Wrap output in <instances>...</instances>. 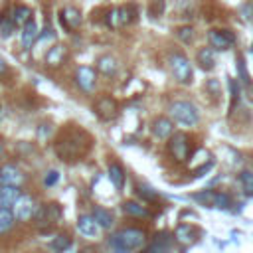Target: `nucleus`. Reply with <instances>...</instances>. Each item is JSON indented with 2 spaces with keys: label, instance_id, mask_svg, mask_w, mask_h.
<instances>
[{
  "label": "nucleus",
  "instance_id": "1",
  "mask_svg": "<svg viewBox=\"0 0 253 253\" xmlns=\"http://www.w3.org/2000/svg\"><path fill=\"white\" fill-rule=\"evenodd\" d=\"M91 144H93V138L89 132H85L77 125H67L57 134V138L53 142V150L57 152V156L61 160H75V158L87 154Z\"/></svg>",
  "mask_w": 253,
  "mask_h": 253
},
{
  "label": "nucleus",
  "instance_id": "2",
  "mask_svg": "<svg viewBox=\"0 0 253 253\" xmlns=\"http://www.w3.org/2000/svg\"><path fill=\"white\" fill-rule=\"evenodd\" d=\"M148 239V231L140 225H126L113 231L107 237V247L111 253H134L144 247Z\"/></svg>",
  "mask_w": 253,
  "mask_h": 253
},
{
  "label": "nucleus",
  "instance_id": "3",
  "mask_svg": "<svg viewBox=\"0 0 253 253\" xmlns=\"http://www.w3.org/2000/svg\"><path fill=\"white\" fill-rule=\"evenodd\" d=\"M168 117L182 125V126H194L200 123V111L198 107L188 99H176L168 103Z\"/></svg>",
  "mask_w": 253,
  "mask_h": 253
},
{
  "label": "nucleus",
  "instance_id": "4",
  "mask_svg": "<svg viewBox=\"0 0 253 253\" xmlns=\"http://www.w3.org/2000/svg\"><path fill=\"white\" fill-rule=\"evenodd\" d=\"M166 61H168V69H170L172 77L178 83H184V85L192 83V79H194V67H192L190 59L186 57V53H182V51H170L168 57H166Z\"/></svg>",
  "mask_w": 253,
  "mask_h": 253
},
{
  "label": "nucleus",
  "instance_id": "5",
  "mask_svg": "<svg viewBox=\"0 0 253 253\" xmlns=\"http://www.w3.org/2000/svg\"><path fill=\"white\" fill-rule=\"evenodd\" d=\"M138 20V6L134 2H126L119 8H113L107 12L105 22L111 28H119V26H130Z\"/></svg>",
  "mask_w": 253,
  "mask_h": 253
},
{
  "label": "nucleus",
  "instance_id": "6",
  "mask_svg": "<svg viewBox=\"0 0 253 253\" xmlns=\"http://www.w3.org/2000/svg\"><path fill=\"white\" fill-rule=\"evenodd\" d=\"M168 154L176 162H186L192 156L190 134H186V132H172V136L168 138Z\"/></svg>",
  "mask_w": 253,
  "mask_h": 253
},
{
  "label": "nucleus",
  "instance_id": "7",
  "mask_svg": "<svg viewBox=\"0 0 253 253\" xmlns=\"http://www.w3.org/2000/svg\"><path fill=\"white\" fill-rule=\"evenodd\" d=\"M206 38H208L210 47H213L215 51H225V49H229L237 43L235 32L227 30V28H210Z\"/></svg>",
  "mask_w": 253,
  "mask_h": 253
},
{
  "label": "nucleus",
  "instance_id": "8",
  "mask_svg": "<svg viewBox=\"0 0 253 253\" xmlns=\"http://www.w3.org/2000/svg\"><path fill=\"white\" fill-rule=\"evenodd\" d=\"M59 217H61V208H59V204H55V202L38 204L36 210H34V215H32V219L36 221V225L42 227V229H45V227L57 223Z\"/></svg>",
  "mask_w": 253,
  "mask_h": 253
},
{
  "label": "nucleus",
  "instance_id": "9",
  "mask_svg": "<svg viewBox=\"0 0 253 253\" xmlns=\"http://www.w3.org/2000/svg\"><path fill=\"white\" fill-rule=\"evenodd\" d=\"M93 111L101 121H113L119 115V103L111 95H99L93 101Z\"/></svg>",
  "mask_w": 253,
  "mask_h": 253
},
{
  "label": "nucleus",
  "instance_id": "10",
  "mask_svg": "<svg viewBox=\"0 0 253 253\" xmlns=\"http://www.w3.org/2000/svg\"><path fill=\"white\" fill-rule=\"evenodd\" d=\"M73 81H75V85L81 93H93L95 87H97V71L89 65H79L75 69Z\"/></svg>",
  "mask_w": 253,
  "mask_h": 253
},
{
  "label": "nucleus",
  "instance_id": "11",
  "mask_svg": "<svg viewBox=\"0 0 253 253\" xmlns=\"http://www.w3.org/2000/svg\"><path fill=\"white\" fill-rule=\"evenodd\" d=\"M172 235H174V239H176L178 243H182L184 247H190V245H194V243L200 241V229H198L194 223H188V221L178 223Z\"/></svg>",
  "mask_w": 253,
  "mask_h": 253
},
{
  "label": "nucleus",
  "instance_id": "12",
  "mask_svg": "<svg viewBox=\"0 0 253 253\" xmlns=\"http://www.w3.org/2000/svg\"><path fill=\"white\" fill-rule=\"evenodd\" d=\"M24 182H26V174L20 170L18 164L4 162L0 166V184H6V186H22Z\"/></svg>",
  "mask_w": 253,
  "mask_h": 253
},
{
  "label": "nucleus",
  "instance_id": "13",
  "mask_svg": "<svg viewBox=\"0 0 253 253\" xmlns=\"http://www.w3.org/2000/svg\"><path fill=\"white\" fill-rule=\"evenodd\" d=\"M59 22L67 32H71V30H77L83 24V14H81V10L77 6L67 4V6H63L59 10Z\"/></svg>",
  "mask_w": 253,
  "mask_h": 253
},
{
  "label": "nucleus",
  "instance_id": "14",
  "mask_svg": "<svg viewBox=\"0 0 253 253\" xmlns=\"http://www.w3.org/2000/svg\"><path fill=\"white\" fill-rule=\"evenodd\" d=\"M36 202L30 194H20V198L16 200V204L12 206L14 208V217L18 221H30L32 215H34V210H36Z\"/></svg>",
  "mask_w": 253,
  "mask_h": 253
},
{
  "label": "nucleus",
  "instance_id": "15",
  "mask_svg": "<svg viewBox=\"0 0 253 253\" xmlns=\"http://www.w3.org/2000/svg\"><path fill=\"white\" fill-rule=\"evenodd\" d=\"M150 132L158 138V140H168L174 132V121L166 115H160V117H154L152 123H150Z\"/></svg>",
  "mask_w": 253,
  "mask_h": 253
},
{
  "label": "nucleus",
  "instance_id": "16",
  "mask_svg": "<svg viewBox=\"0 0 253 253\" xmlns=\"http://www.w3.org/2000/svg\"><path fill=\"white\" fill-rule=\"evenodd\" d=\"M172 239H174L172 233H168V231H158V233H154L150 245L142 249V253H168L170 247H172Z\"/></svg>",
  "mask_w": 253,
  "mask_h": 253
},
{
  "label": "nucleus",
  "instance_id": "17",
  "mask_svg": "<svg viewBox=\"0 0 253 253\" xmlns=\"http://www.w3.org/2000/svg\"><path fill=\"white\" fill-rule=\"evenodd\" d=\"M65 59H67V45L63 43H53L43 55V63L47 67H59L65 63Z\"/></svg>",
  "mask_w": 253,
  "mask_h": 253
},
{
  "label": "nucleus",
  "instance_id": "18",
  "mask_svg": "<svg viewBox=\"0 0 253 253\" xmlns=\"http://www.w3.org/2000/svg\"><path fill=\"white\" fill-rule=\"evenodd\" d=\"M196 63H198L200 69H204V71H211V69L215 67V63H217L215 49L210 47V45L200 47V49L196 51Z\"/></svg>",
  "mask_w": 253,
  "mask_h": 253
},
{
  "label": "nucleus",
  "instance_id": "19",
  "mask_svg": "<svg viewBox=\"0 0 253 253\" xmlns=\"http://www.w3.org/2000/svg\"><path fill=\"white\" fill-rule=\"evenodd\" d=\"M107 174H109V180H111V184L115 186V190L121 192L123 186H125V180H126V170H125V166H123L119 160H111L109 166H107Z\"/></svg>",
  "mask_w": 253,
  "mask_h": 253
},
{
  "label": "nucleus",
  "instance_id": "20",
  "mask_svg": "<svg viewBox=\"0 0 253 253\" xmlns=\"http://www.w3.org/2000/svg\"><path fill=\"white\" fill-rule=\"evenodd\" d=\"M91 215H93V219L97 221V225H99L101 229L109 231V229L115 227V213H113L109 208H105V206H93Z\"/></svg>",
  "mask_w": 253,
  "mask_h": 253
},
{
  "label": "nucleus",
  "instance_id": "21",
  "mask_svg": "<svg viewBox=\"0 0 253 253\" xmlns=\"http://www.w3.org/2000/svg\"><path fill=\"white\" fill-rule=\"evenodd\" d=\"M123 213L128 215V217H134V219H146L150 217V210L146 206H142L138 200H125L123 206H121Z\"/></svg>",
  "mask_w": 253,
  "mask_h": 253
},
{
  "label": "nucleus",
  "instance_id": "22",
  "mask_svg": "<svg viewBox=\"0 0 253 253\" xmlns=\"http://www.w3.org/2000/svg\"><path fill=\"white\" fill-rule=\"evenodd\" d=\"M97 71L105 77H115L119 71V59L113 53H103L97 59Z\"/></svg>",
  "mask_w": 253,
  "mask_h": 253
},
{
  "label": "nucleus",
  "instance_id": "23",
  "mask_svg": "<svg viewBox=\"0 0 253 253\" xmlns=\"http://www.w3.org/2000/svg\"><path fill=\"white\" fill-rule=\"evenodd\" d=\"M77 229L83 237H97L99 235V225L91 213H81L77 217Z\"/></svg>",
  "mask_w": 253,
  "mask_h": 253
},
{
  "label": "nucleus",
  "instance_id": "24",
  "mask_svg": "<svg viewBox=\"0 0 253 253\" xmlns=\"http://www.w3.org/2000/svg\"><path fill=\"white\" fill-rule=\"evenodd\" d=\"M38 24L34 20H28L24 26H22V32H20V43H22V49H30L34 45V42L38 40Z\"/></svg>",
  "mask_w": 253,
  "mask_h": 253
},
{
  "label": "nucleus",
  "instance_id": "25",
  "mask_svg": "<svg viewBox=\"0 0 253 253\" xmlns=\"http://www.w3.org/2000/svg\"><path fill=\"white\" fill-rule=\"evenodd\" d=\"M20 194H22L20 186L0 184V208H12L16 204V200L20 198Z\"/></svg>",
  "mask_w": 253,
  "mask_h": 253
},
{
  "label": "nucleus",
  "instance_id": "26",
  "mask_svg": "<svg viewBox=\"0 0 253 253\" xmlns=\"http://www.w3.org/2000/svg\"><path fill=\"white\" fill-rule=\"evenodd\" d=\"M71 245H73V237L67 233H55L53 239L47 243V247L53 253H65L67 249H71Z\"/></svg>",
  "mask_w": 253,
  "mask_h": 253
},
{
  "label": "nucleus",
  "instance_id": "27",
  "mask_svg": "<svg viewBox=\"0 0 253 253\" xmlns=\"http://www.w3.org/2000/svg\"><path fill=\"white\" fill-rule=\"evenodd\" d=\"M134 192H136V196L142 198L144 202H156V200L160 198V194L156 192V188L150 186L148 182H142V180L134 182Z\"/></svg>",
  "mask_w": 253,
  "mask_h": 253
},
{
  "label": "nucleus",
  "instance_id": "28",
  "mask_svg": "<svg viewBox=\"0 0 253 253\" xmlns=\"http://www.w3.org/2000/svg\"><path fill=\"white\" fill-rule=\"evenodd\" d=\"M10 16H12L14 26H24L28 20H32V10L26 4H16L12 8V12H10Z\"/></svg>",
  "mask_w": 253,
  "mask_h": 253
},
{
  "label": "nucleus",
  "instance_id": "29",
  "mask_svg": "<svg viewBox=\"0 0 253 253\" xmlns=\"http://www.w3.org/2000/svg\"><path fill=\"white\" fill-rule=\"evenodd\" d=\"M213 194H215V190L204 188V190H198V192L190 194V200H194L198 206H204V208H213Z\"/></svg>",
  "mask_w": 253,
  "mask_h": 253
},
{
  "label": "nucleus",
  "instance_id": "30",
  "mask_svg": "<svg viewBox=\"0 0 253 253\" xmlns=\"http://www.w3.org/2000/svg\"><path fill=\"white\" fill-rule=\"evenodd\" d=\"M237 182L241 186V194L245 198H253V172L251 170H241L237 174Z\"/></svg>",
  "mask_w": 253,
  "mask_h": 253
},
{
  "label": "nucleus",
  "instance_id": "31",
  "mask_svg": "<svg viewBox=\"0 0 253 253\" xmlns=\"http://www.w3.org/2000/svg\"><path fill=\"white\" fill-rule=\"evenodd\" d=\"M233 206V198L229 192H223V190H215L213 194V208L215 210H221V211H229Z\"/></svg>",
  "mask_w": 253,
  "mask_h": 253
},
{
  "label": "nucleus",
  "instance_id": "32",
  "mask_svg": "<svg viewBox=\"0 0 253 253\" xmlns=\"http://www.w3.org/2000/svg\"><path fill=\"white\" fill-rule=\"evenodd\" d=\"M16 223V217H14V211L10 208H0V235L2 233H8Z\"/></svg>",
  "mask_w": 253,
  "mask_h": 253
},
{
  "label": "nucleus",
  "instance_id": "33",
  "mask_svg": "<svg viewBox=\"0 0 253 253\" xmlns=\"http://www.w3.org/2000/svg\"><path fill=\"white\" fill-rule=\"evenodd\" d=\"M12 32H14L12 16H6L4 12H0V36H2V38H10Z\"/></svg>",
  "mask_w": 253,
  "mask_h": 253
},
{
  "label": "nucleus",
  "instance_id": "34",
  "mask_svg": "<svg viewBox=\"0 0 253 253\" xmlns=\"http://www.w3.org/2000/svg\"><path fill=\"white\" fill-rule=\"evenodd\" d=\"M194 36H196V32H194L192 26H180V28L176 30V38H178L182 43H186V45L194 42Z\"/></svg>",
  "mask_w": 253,
  "mask_h": 253
},
{
  "label": "nucleus",
  "instance_id": "35",
  "mask_svg": "<svg viewBox=\"0 0 253 253\" xmlns=\"http://www.w3.org/2000/svg\"><path fill=\"white\" fill-rule=\"evenodd\" d=\"M59 180H61V174H59V170H55V168H49V170L43 174V178H42V182H43L45 188H55V186L59 184Z\"/></svg>",
  "mask_w": 253,
  "mask_h": 253
},
{
  "label": "nucleus",
  "instance_id": "36",
  "mask_svg": "<svg viewBox=\"0 0 253 253\" xmlns=\"http://www.w3.org/2000/svg\"><path fill=\"white\" fill-rule=\"evenodd\" d=\"M166 10V0H148V16L160 18Z\"/></svg>",
  "mask_w": 253,
  "mask_h": 253
},
{
  "label": "nucleus",
  "instance_id": "37",
  "mask_svg": "<svg viewBox=\"0 0 253 253\" xmlns=\"http://www.w3.org/2000/svg\"><path fill=\"white\" fill-rule=\"evenodd\" d=\"M206 91H210V95L217 101L221 97V85H219V81L217 79H208L206 81Z\"/></svg>",
  "mask_w": 253,
  "mask_h": 253
},
{
  "label": "nucleus",
  "instance_id": "38",
  "mask_svg": "<svg viewBox=\"0 0 253 253\" xmlns=\"http://www.w3.org/2000/svg\"><path fill=\"white\" fill-rule=\"evenodd\" d=\"M213 164H215V160H213V158H210L208 162H204L202 166H198V168L192 172V178H204V176L213 168Z\"/></svg>",
  "mask_w": 253,
  "mask_h": 253
},
{
  "label": "nucleus",
  "instance_id": "39",
  "mask_svg": "<svg viewBox=\"0 0 253 253\" xmlns=\"http://www.w3.org/2000/svg\"><path fill=\"white\" fill-rule=\"evenodd\" d=\"M237 69H239L241 81H243V83H249V73H247V67H245V59H243V55H237Z\"/></svg>",
  "mask_w": 253,
  "mask_h": 253
},
{
  "label": "nucleus",
  "instance_id": "40",
  "mask_svg": "<svg viewBox=\"0 0 253 253\" xmlns=\"http://www.w3.org/2000/svg\"><path fill=\"white\" fill-rule=\"evenodd\" d=\"M6 69H8V65H6V61H4L2 57H0V75H2V73H6Z\"/></svg>",
  "mask_w": 253,
  "mask_h": 253
},
{
  "label": "nucleus",
  "instance_id": "41",
  "mask_svg": "<svg viewBox=\"0 0 253 253\" xmlns=\"http://www.w3.org/2000/svg\"><path fill=\"white\" fill-rule=\"evenodd\" d=\"M4 152H6V146H4V142H2V138H0V158L4 156Z\"/></svg>",
  "mask_w": 253,
  "mask_h": 253
},
{
  "label": "nucleus",
  "instance_id": "42",
  "mask_svg": "<svg viewBox=\"0 0 253 253\" xmlns=\"http://www.w3.org/2000/svg\"><path fill=\"white\" fill-rule=\"evenodd\" d=\"M79 253H93L91 249H79Z\"/></svg>",
  "mask_w": 253,
  "mask_h": 253
}]
</instances>
